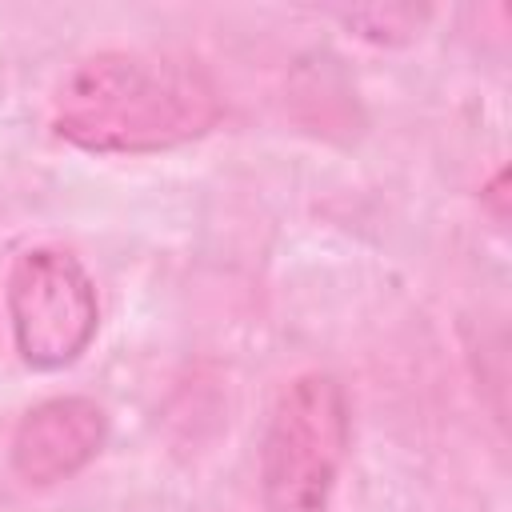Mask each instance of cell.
I'll return each instance as SVG.
<instances>
[{
	"mask_svg": "<svg viewBox=\"0 0 512 512\" xmlns=\"http://www.w3.org/2000/svg\"><path fill=\"white\" fill-rule=\"evenodd\" d=\"M104 440L108 412L92 396H48L20 416L8 440V464L24 484L48 488L88 468Z\"/></svg>",
	"mask_w": 512,
	"mask_h": 512,
	"instance_id": "277c9868",
	"label": "cell"
},
{
	"mask_svg": "<svg viewBox=\"0 0 512 512\" xmlns=\"http://www.w3.org/2000/svg\"><path fill=\"white\" fill-rule=\"evenodd\" d=\"M4 304L20 360L40 372L76 364L100 328V296L88 268L52 244L12 260Z\"/></svg>",
	"mask_w": 512,
	"mask_h": 512,
	"instance_id": "3957f363",
	"label": "cell"
},
{
	"mask_svg": "<svg viewBox=\"0 0 512 512\" xmlns=\"http://www.w3.org/2000/svg\"><path fill=\"white\" fill-rule=\"evenodd\" d=\"M220 120V88L176 52L108 48L80 60L52 96V132L96 156H144L200 140Z\"/></svg>",
	"mask_w": 512,
	"mask_h": 512,
	"instance_id": "6da1fadb",
	"label": "cell"
},
{
	"mask_svg": "<svg viewBox=\"0 0 512 512\" xmlns=\"http://www.w3.org/2000/svg\"><path fill=\"white\" fill-rule=\"evenodd\" d=\"M352 444V412L336 376L304 372L280 388L260 436L268 512H324Z\"/></svg>",
	"mask_w": 512,
	"mask_h": 512,
	"instance_id": "7a4b0ae2",
	"label": "cell"
}]
</instances>
